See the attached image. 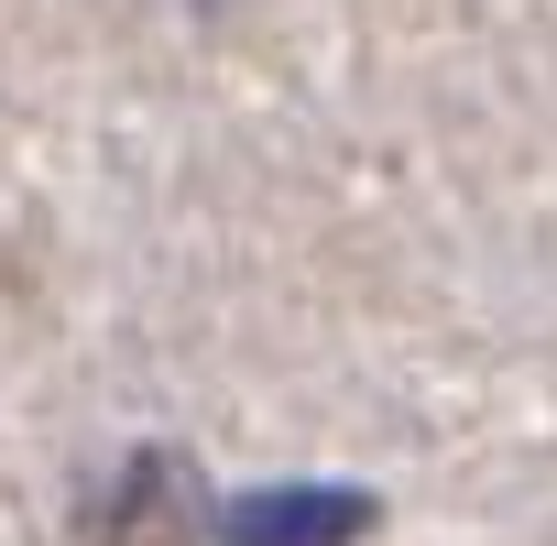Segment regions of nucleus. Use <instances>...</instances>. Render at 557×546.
<instances>
[{"label": "nucleus", "instance_id": "1", "mask_svg": "<svg viewBox=\"0 0 557 546\" xmlns=\"http://www.w3.org/2000/svg\"><path fill=\"white\" fill-rule=\"evenodd\" d=\"M208 535V481L186 448H132L88 492V546H197Z\"/></svg>", "mask_w": 557, "mask_h": 546}, {"label": "nucleus", "instance_id": "2", "mask_svg": "<svg viewBox=\"0 0 557 546\" xmlns=\"http://www.w3.org/2000/svg\"><path fill=\"white\" fill-rule=\"evenodd\" d=\"M219 546H361L372 535V492L350 481H285V492H240L208 513Z\"/></svg>", "mask_w": 557, "mask_h": 546}]
</instances>
